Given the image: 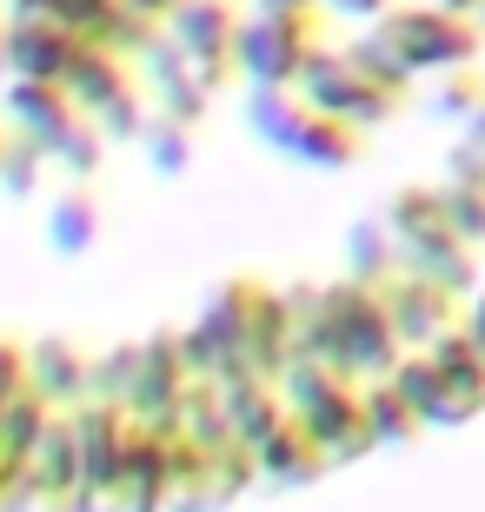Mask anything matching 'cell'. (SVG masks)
Here are the masks:
<instances>
[{"mask_svg":"<svg viewBox=\"0 0 485 512\" xmlns=\"http://www.w3.org/2000/svg\"><path fill=\"white\" fill-rule=\"evenodd\" d=\"M439 7H446V14H466V20L485 14V0H439Z\"/></svg>","mask_w":485,"mask_h":512,"instance_id":"40","label":"cell"},{"mask_svg":"<svg viewBox=\"0 0 485 512\" xmlns=\"http://www.w3.org/2000/svg\"><path fill=\"white\" fill-rule=\"evenodd\" d=\"M346 280H359V286H386L392 273H399V240L386 233V220H359L353 233H346Z\"/></svg>","mask_w":485,"mask_h":512,"instance_id":"22","label":"cell"},{"mask_svg":"<svg viewBox=\"0 0 485 512\" xmlns=\"http://www.w3.org/2000/svg\"><path fill=\"white\" fill-rule=\"evenodd\" d=\"M319 0H253V14H313Z\"/></svg>","mask_w":485,"mask_h":512,"instance_id":"39","label":"cell"},{"mask_svg":"<svg viewBox=\"0 0 485 512\" xmlns=\"http://www.w3.org/2000/svg\"><path fill=\"white\" fill-rule=\"evenodd\" d=\"M379 300H386V320H392V333H399L406 353H426L432 340H446L452 326H459V300L439 293V286H426V280H412V273H392L379 286Z\"/></svg>","mask_w":485,"mask_h":512,"instance_id":"11","label":"cell"},{"mask_svg":"<svg viewBox=\"0 0 485 512\" xmlns=\"http://www.w3.org/2000/svg\"><path fill=\"white\" fill-rule=\"evenodd\" d=\"M439 207H446V233H452V240H466V247H485V187L446 180V187H439Z\"/></svg>","mask_w":485,"mask_h":512,"instance_id":"28","label":"cell"},{"mask_svg":"<svg viewBox=\"0 0 485 512\" xmlns=\"http://www.w3.org/2000/svg\"><path fill=\"white\" fill-rule=\"evenodd\" d=\"M20 393H27V346L0 340V413H7Z\"/></svg>","mask_w":485,"mask_h":512,"instance_id":"34","label":"cell"},{"mask_svg":"<svg viewBox=\"0 0 485 512\" xmlns=\"http://www.w3.org/2000/svg\"><path fill=\"white\" fill-rule=\"evenodd\" d=\"M160 34L180 47V60L193 67L206 94H220V80L233 74V40H240V14L226 0H180Z\"/></svg>","mask_w":485,"mask_h":512,"instance_id":"8","label":"cell"},{"mask_svg":"<svg viewBox=\"0 0 485 512\" xmlns=\"http://www.w3.org/2000/svg\"><path fill=\"white\" fill-rule=\"evenodd\" d=\"M333 14H346V20H386L392 14V0H326Z\"/></svg>","mask_w":485,"mask_h":512,"instance_id":"37","label":"cell"},{"mask_svg":"<svg viewBox=\"0 0 485 512\" xmlns=\"http://www.w3.org/2000/svg\"><path fill=\"white\" fill-rule=\"evenodd\" d=\"M7 120H14L20 140H34L54 160V147L80 127V107L60 87H47V80H7Z\"/></svg>","mask_w":485,"mask_h":512,"instance_id":"16","label":"cell"},{"mask_svg":"<svg viewBox=\"0 0 485 512\" xmlns=\"http://www.w3.org/2000/svg\"><path fill=\"white\" fill-rule=\"evenodd\" d=\"M133 419L120 406L80 399L74 406V446H80V512H107L113 486H120V459H127Z\"/></svg>","mask_w":485,"mask_h":512,"instance_id":"7","label":"cell"},{"mask_svg":"<svg viewBox=\"0 0 485 512\" xmlns=\"http://www.w3.org/2000/svg\"><path fill=\"white\" fill-rule=\"evenodd\" d=\"M459 333H466V340L479 346V360H485V286L466 300V313H459Z\"/></svg>","mask_w":485,"mask_h":512,"instance_id":"36","label":"cell"},{"mask_svg":"<svg viewBox=\"0 0 485 512\" xmlns=\"http://www.w3.org/2000/svg\"><path fill=\"white\" fill-rule=\"evenodd\" d=\"M253 473H260L266 486H313V479L326 473V453H319L313 439H306V426L286 413L280 426H273V439L253 453Z\"/></svg>","mask_w":485,"mask_h":512,"instance_id":"20","label":"cell"},{"mask_svg":"<svg viewBox=\"0 0 485 512\" xmlns=\"http://www.w3.org/2000/svg\"><path fill=\"white\" fill-rule=\"evenodd\" d=\"M100 147H107V140H100V133L87 127V120H80V127H74V133H67V140L54 147V167L67 173L74 187H87V180L100 173Z\"/></svg>","mask_w":485,"mask_h":512,"instance_id":"32","label":"cell"},{"mask_svg":"<svg viewBox=\"0 0 485 512\" xmlns=\"http://www.w3.org/2000/svg\"><path fill=\"white\" fill-rule=\"evenodd\" d=\"M20 512H80V446H74V413H47L27 466V499Z\"/></svg>","mask_w":485,"mask_h":512,"instance_id":"10","label":"cell"},{"mask_svg":"<svg viewBox=\"0 0 485 512\" xmlns=\"http://www.w3.org/2000/svg\"><path fill=\"white\" fill-rule=\"evenodd\" d=\"M386 233L406 247V240H426V233H446V207H439V187H399L386 207Z\"/></svg>","mask_w":485,"mask_h":512,"instance_id":"23","label":"cell"},{"mask_svg":"<svg viewBox=\"0 0 485 512\" xmlns=\"http://www.w3.org/2000/svg\"><path fill=\"white\" fill-rule=\"evenodd\" d=\"M107 7H113V0H47V20H60L67 34H87Z\"/></svg>","mask_w":485,"mask_h":512,"instance_id":"35","label":"cell"},{"mask_svg":"<svg viewBox=\"0 0 485 512\" xmlns=\"http://www.w3.org/2000/svg\"><path fill=\"white\" fill-rule=\"evenodd\" d=\"M0 147H7V133H0Z\"/></svg>","mask_w":485,"mask_h":512,"instance_id":"43","label":"cell"},{"mask_svg":"<svg viewBox=\"0 0 485 512\" xmlns=\"http://www.w3.org/2000/svg\"><path fill=\"white\" fill-rule=\"evenodd\" d=\"M107 512H167V439L133 426L127 459H120V486H113Z\"/></svg>","mask_w":485,"mask_h":512,"instance_id":"18","label":"cell"},{"mask_svg":"<svg viewBox=\"0 0 485 512\" xmlns=\"http://www.w3.org/2000/svg\"><path fill=\"white\" fill-rule=\"evenodd\" d=\"M140 67H147V87H153V114L173 120V127H200L213 94L193 80V67L180 60V47H173L167 34H153V47L140 54Z\"/></svg>","mask_w":485,"mask_h":512,"instance_id":"15","label":"cell"},{"mask_svg":"<svg viewBox=\"0 0 485 512\" xmlns=\"http://www.w3.org/2000/svg\"><path fill=\"white\" fill-rule=\"evenodd\" d=\"M246 127L260 133V147L286 153L299 167H319V173H339V167L359 160V133L326 120V114H313L299 94H266V87H253V94H246Z\"/></svg>","mask_w":485,"mask_h":512,"instance_id":"2","label":"cell"},{"mask_svg":"<svg viewBox=\"0 0 485 512\" xmlns=\"http://www.w3.org/2000/svg\"><path fill=\"white\" fill-rule=\"evenodd\" d=\"M479 27H485V14H479Z\"/></svg>","mask_w":485,"mask_h":512,"instance_id":"44","label":"cell"},{"mask_svg":"<svg viewBox=\"0 0 485 512\" xmlns=\"http://www.w3.org/2000/svg\"><path fill=\"white\" fill-rule=\"evenodd\" d=\"M379 34H386V47L399 60H406V74H466L472 60H479L485 47V27L466 14H446L439 0L432 7H392L386 20H373Z\"/></svg>","mask_w":485,"mask_h":512,"instance_id":"3","label":"cell"},{"mask_svg":"<svg viewBox=\"0 0 485 512\" xmlns=\"http://www.w3.org/2000/svg\"><path fill=\"white\" fill-rule=\"evenodd\" d=\"M280 399H286V413L306 426V439L326 453V466H353V459L373 453L366 386L339 380V373H326V366H313V360H293L280 373Z\"/></svg>","mask_w":485,"mask_h":512,"instance_id":"1","label":"cell"},{"mask_svg":"<svg viewBox=\"0 0 485 512\" xmlns=\"http://www.w3.org/2000/svg\"><path fill=\"white\" fill-rule=\"evenodd\" d=\"M346 60H353V67L373 80V87H386V94H406V87H412L406 60L386 47V34H379V27H373V34H353V40H346Z\"/></svg>","mask_w":485,"mask_h":512,"instance_id":"25","label":"cell"},{"mask_svg":"<svg viewBox=\"0 0 485 512\" xmlns=\"http://www.w3.org/2000/svg\"><path fill=\"white\" fill-rule=\"evenodd\" d=\"M87 353L80 346H67V340H40V346H27V393L34 399H47L54 413H74L80 399H87Z\"/></svg>","mask_w":485,"mask_h":512,"instance_id":"19","label":"cell"},{"mask_svg":"<svg viewBox=\"0 0 485 512\" xmlns=\"http://www.w3.org/2000/svg\"><path fill=\"white\" fill-rule=\"evenodd\" d=\"M7 80L14 74H7V20H0V87H7Z\"/></svg>","mask_w":485,"mask_h":512,"instance_id":"42","label":"cell"},{"mask_svg":"<svg viewBox=\"0 0 485 512\" xmlns=\"http://www.w3.org/2000/svg\"><path fill=\"white\" fill-rule=\"evenodd\" d=\"M399 273L439 286V293H452V300H472V293H479V253H472L466 240H452V233L406 240V247H399Z\"/></svg>","mask_w":485,"mask_h":512,"instance_id":"17","label":"cell"},{"mask_svg":"<svg viewBox=\"0 0 485 512\" xmlns=\"http://www.w3.org/2000/svg\"><path fill=\"white\" fill-rule=\"evenodd\" d=\"M213 393H220V419H226V433H233V446H246V453H260L266 439H273V426L286 419L280 386L260 380V373H233Z\"/></svg>","mask_w":485,"mask_h":512,"instance_id":"14","label":"cell"},{"mask_svg":"<svg viewBox=\"0 0 485 512\" xmlns=\"http://www.w3.org/2000/svg\"><path fill=\"white\" fill-rule=\"evenodd\" d=\"M479 107H485V74H446V87L432 94V114H439V120H459V127H466Z\"/></svg>","mask_w":485,"mask_h":512,"instance_id":"33","label":"cell"},{"mask_svg":"<svg viewBox=\"0 0 485 512\" xmlns=\"http://www.w3.org/2000/svg\"><path fill=\"white\" fill-rule=\"evenodd\" d=\"M366 426H373V446H406L419 433V413L379 380V386H366Z\"/></svg>","mask_w":485,"mask_h":512,"instance_id":"26","label":"cell"},{"mask_svg":"<svg viewBox=\"0 0 485 512\" xmlns=\"http://www.w3.org/2000/svg\"><path fill=\"white\" fill-rule=\"evenodd\" d=\"M133 360H140V346H113V353H100V360L87 366V399H100V406H127Z\"/></svg>","mask_w":485,"mask_h":512,"instance_id":"29","label":"cell"},{"mask_svg":"<svg viewBox=\"0 0 485 512\" xmlns=\"http://www.w3.org/2000/svg\"><path fill=\"white\" fill-rule=\"evenodd\" d=\"M40 167H47V153L14 133V140L0 147V193H7V200H27V193L40 187Z\"/></svg>","mask_w":485,"mask_h":512,"instance_id":"30","label":"cell"},{"mask_svg":"<svg viewBox=\"0 0 485 512\" xmlns=\"http://www.w3.org/2000/svg\"><path fill=\"white\" fill-rule=\"evenodd\" d=\"M392 393L406 399L412 413H419V426H432V413H439V366L426 360V353H406V360L392 366Z\"/></svg>","mask_w":485,"mask_h":512,"instance_id":"27","label":"cell"},{"mask_svg":"<svg viewBox=\"0 0 485 512\" xmlns=\"http://www.w3.org/2000/svg\"><path fill=\"white\" fill-rule=\"evenodd\" d=\"M187 386H193V373H187V360H180V340H147L140 360H133V393H127L120 413H127L133 426H147V433L173 439Z\"/></svg>","mask_w":485,"mask_h":512,"instance_id":"9","label":"cell"},{"mask_svg":"<svg viewBox=\"0 0 485 512\" xmlns=\"http://www.w3.org/2000/svg\"><path fill=\"white\" fill-rule=\"evenodd\" d=\"M47 247L60 253V260H80L87 247H100V200L87 187H67L47 207Z\"/></svg>","mask_w":485,"mask_h":512,"instance_id":"21","label":"cell"},{"mask_svg":"<svg viewBox=\"0 0 485 512\" xmlns=\"http://www.w3.org/2000/svg\"><path fill=\"white\" fill-rule=\"evenodd\" d=\"M426 360L439 366V413H432V426H466V419L485 413V360L479 346L452 326L446 340L426 346Z\"/></svg>","mask_w":485,"mask_h":512,"instance_id":"12","label":"cell"},{"mask_svg":"<svg viewBox=\"0 0 485 512\" xmlns=\"http://www.w3.org/2000/svg\"><path fill=\"white\" fill-rule=\"evenodd\" d=\"M313 47V14H253L240 20V40H233V74L266 94H293Z\"/></svg>","mask_w":485,"mask_h":512,"instance_id":"6","label":"cell"},{"mask_svg":"<svg viewBox=\"0 0 485 512\" xmlns=\"http://www.w3.org/2000/svg\"><path fill=\"white\" fill-rule=\"evenodd\" d=\"M293 94L306 100L313 114L339 120V127H353V133L392 120V114H399V100H406V94L373 87V80L346 60V47H313V54H306V67H299V87H293Z\"/></svg>","mask_w":485,"mask_h":512,"instance_id":"5","label":"cell"},{"mask_svg":"<svg viewBox=\"0 0 485 512\" xmlns=\"http://www.w3.org/2000/svg\"><path fill=\"white\" fill-rule=\"evenodd\" d=\"M187 133L193 127H173V120L153 114V127L140 133V140H147V167L167 173V180H173V173H187V160H193V140H187Z\"/></svg>","mask_w":485,"mask_h":512,"instance_id":"31","label":"cell"},{"mask_svg":"<svg viewBox=\"0 0 485 512\" xmlns=\"http://www.w3.org/2000/svg\"><path fill=\"white\" fill-rule=\"evenodd\" d=\"M153 34H160V27H153V20H140V14H127V7H120V0H113L107 14L94 20V27H87V47H100V54H113V60H140L153 47Z\"/></svg>","mask_w":485,"mask_h":512,"instance_id":"24","label":"cell"},{"mask_svg":"<svg viewBox=\"0 0 485 512\" xmlns=\"http://www.w3.org/2000/svg\"><path fill=\"white\" fill-rule=\"evenodd\" d=\"M120 7H127V14H140V20H153V27H167L180 0H120Z\"/></svg>","mask_w":485,"mask_h":512,"instance_id":"38","label":"cell"},{"mask_svg":"<svg viewBox=\"0 0 485 512\" xmlns=\"http://www.w3.org/2000/svg\"><path fill=\"white\" fill-rule=\"evenodd\" d=\"M253 300H260L253 280L213 286V300L200 306V320L180 333V360H187L193 380L220 386V380H233V373H246V320H253Z\"/></svg>","mask_w":485,"mask_h":512,"instance_id":"4","label":"cell"},{"mask_svg":"<svg viewBox=\"0 0 485 512\" xmlns=\"http://www.w3.org/2000/svg\"><path fill=\"white\" fill-rule=\"evenodd\" d=\"M14 14L20 20H47V0H14Z\"/></svg>","mask_w":485,"mask_h":512,"instance_id":"41","label":"cell"},{"mask_svg":"<svg viewBox=\"0 0 485 512\" xmlns=\"http://www.w3.org/2000/svg\"><path fill=\"white\" fill-rule=\"evenodd\" d=\"M80 54V34H67L60 20H7V74L14 80H47V87H60L67 80V67H74Z\"/></svg>","mask_w":485,"mask_h":512,"instance_id":"13","label":"cell"}]
</instances>
